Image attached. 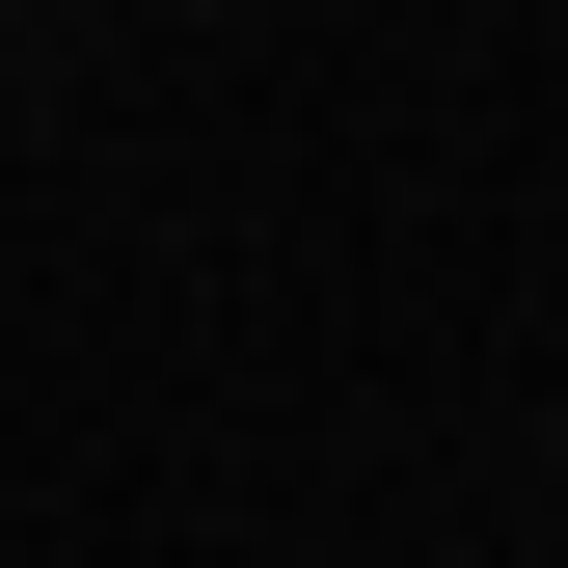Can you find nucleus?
Listing matches in <instances>:
<instances>
[]
</instances>
